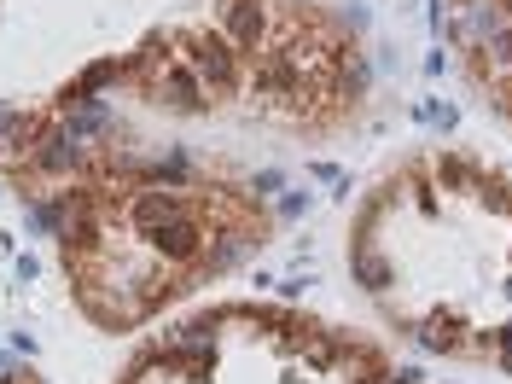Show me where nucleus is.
Returning a JSON list of instances; mask_svg holds the SVG:
<instances>
[{
    "label": "nucleus",
    "instance_id": "7ed1b4c3",
    "mask_svg": "<svg viewBox=\"0 0 512 384\" xmlns=\"http://www.w3.org/2000/svg\"><path fill=\"white\" fill-rule=\"evenodd\" d=\"M274 239L268 198L210 163L94 175L59 192V262L82 315L134 332Z\"/></svg>",
    "mask_w": 512,
    "mask_h": 384
},
{
    "label": "nucleus",
    "instance_id": "f03ea898",
    "mask_svg": "<svg viewBox=\"0 0 512 384\" xmlns=\"http://www.w3.org/2000/svg\"><path fill=\"white\" fill-rule=\"evenodd\" d=\"M350 274L408 344L512 373V175L425 146L361 198Z\"/></svg>",
    "mask_w": 512,
    "mask_h": 384
},
{
    "label": "nucleus",
    "instance_id": "423d86ee",
    "mask_svg": "<svg viewBox=\"0 0 512 384\" xmlns=\"http://www.w3.org/2000/svg\"><path fill=\"white\" fill-rule=\"evenodd\" d=\"M0 384H41V379H35L30 367H6V373H0Z\"/></svg>",
    "mask_w": 512,
    "mask_h": 384
},
{
    "label": "nucleus",
    "instance_id": "20e7f679",
    "mask_svg": "<svg viewBox=\"0 0 512 384\" xmlns=\"http://www.w3.org/2000/svg\"><path fill=\"white\" fill-rule=\"evenodd\" d=\"M379 344L297 309L222 303L169 326L123 367L117 384H408Z\"/></svg>",
    "mask_w": 512,
    "mask_h": 384
},
{
    "label": "nucleus",
    "instance_id": "39448f33",
    "mask_svg": "<svg viewBox=\"0 0 512 384\" xmlns=\"http://www.w3.org/2000/svg\"><path fill=\"white\" fill-rule=\"evenodd\" d=\"M448 41L466 76L512 123V0H448Z\"/></svg>",
    "mask_w": 512,
    "mask_h": 384
},
{
    "label": "nucleus",
    "instance_id": "f257e3e1",
    "mask_svg": "<svg viewBox=\"0 0 512 384\" xmlns=\"http://www.w3.org/2000/svg\"><path fill=\"white\" fill-rule=\"evenodd\" d=\"M361 94L315 0H0V175L30 198L163 169L146 117L332 134Z\"/></svg>",
    "mask_w": 512,
    "mask_h": 384
}]
</instances>
